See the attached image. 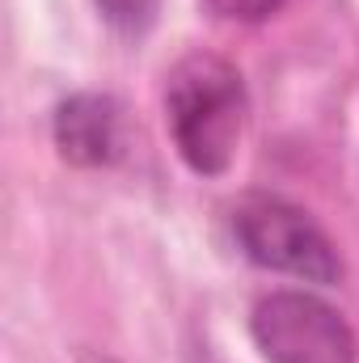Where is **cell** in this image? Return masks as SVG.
Listing matches in <instances>:
<instances>
[{"label":"cell","instance_id":"1","mask_svg":"<svg viewBox=\"0 0 359 363\" xmlns=\"http://www.w3.org/2000/svg\"><path fill=\"white\" fill-rule=\"evenodd\" d=\"M250 97L241 72L211 51H194L174 64L165 81V123L178 157L199 178H220L245 135Z\"/></svg>","mask_w":359,"mask_h":363},{"label":"cell","instance_id":"2","mask_svg":"<svg viewBox=\"0 0 359 363\" xmlns=\"http://www.w3.org/2000/svg\"><path fill=\"white\" fill-rule=\"evenodd\" d=\"M233 237L241 254L263 271L326 283V287L343 279V258L326 237V228L283 194H263V190L241 194L233 203Z\"/></svg>","mask_w":359,"mask_h":363},{"label":"cell","instance_id":"3","mask_svg":"<svg viewBox=\"0 0 359 363\" xmlns=\"http://www.w3.org/2000/svg\"><path fill=\"white\" fill-rule=\"evenodd\" d=\"M250 334L267 363H355V334L338 308L313 291L279 287L258 296Z\"/></svg>","mask_w":359,"mask_h":363},{"label":"cell","instance_id":"4","mask_svg":"<svg viewBox=\"0 0 359 363\" xmlns=\"http://www.w3.org/2000/svg\"><path fill=\"white\" fill-rule=\"evenodd\" d=\"M55 148L68 165L101 169L123 161L127 131H123V106L110 93H72L55 106Z\"/></svg>","mask_w":359,"mask_h":363},{"label":"cell","instance_id":"5","mask_svg":"<svg viewBox=\"0 0 359 363\" xmlns=\"http://www.w3.org/2000/svg\"><path fill=\"white\" fill-rule=\"evenodd\" d=\"M93 4H97V13H101L114 30H123V34L148 30V21H153V13H157V0H93Z\"/></svg>","mask_w":359,"mask_h":363},{"label":"cell","instance_id":"6","mask_svg":"<svg viewBox=\"0 0 359 363\" xmlns=\"http://www.w3.org/2000/svg\"><path fill=\"white\" fill-rule=\"evenodd\" d=\"M216 17H224V21H245V26H254V21H267L270 13H279L287 0H203Z\"/></svg>","mask_w":359,"mask_h":363},{"label":"cell","instance_id":"7","mask_svg":"<svg viewBox=\"0 0 359 363\" xmlns=\"http://www.w3.org/2000/svg\"><path fill=\"white\" fill-rule=\"evenodd\" d=\"M190 363H220V359H216L211 351H203V347H199V351H190Z\"/></svg>","mask_w":359,"mask_h":363}]
</instances>
